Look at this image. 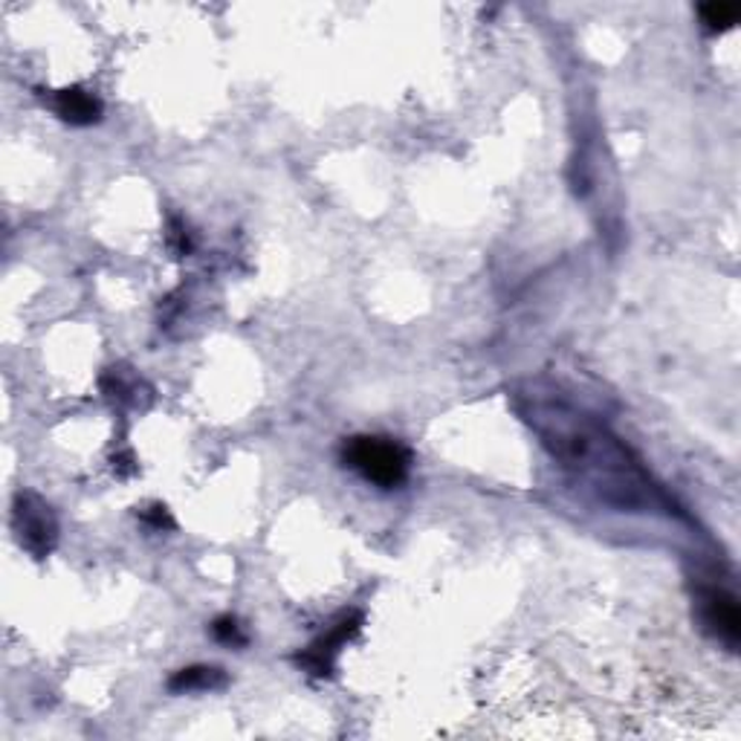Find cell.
Masks as SVG:
<instances>
[{
    "label": "cell",
    "instance_id": "3",
    "mask_svg": "<svg viewBox=\"0 0 741 741\" xmlns=\"http://www.w3.org/2000/svg\"><path fill=\"white\" fill-rule=\"evenodd\" d=\"M12 530L17 536V544L35 560L50 556L55 542H59V522L55 513L38 492L21 490L12 501Z\"/></svg>",
    "mask_w": 741,
    "mask_h": 741
},
{
    "label": "cell",
    "instance_id": "8",
    "mask_svg": "<svg viewBox=\"0 0 741 741\" xmlns=\"http://www.w3.org/2000/svg\"><path fill=\"white\" fill-rule=\"evenodd\" d=\"M701 21L709 33H725L739 21V7L736 3H707V7H701Z\"/></svg>",
    "mask_w": 741,
    "mask_h": 741
},
{
    "label": "cell",
    "instance_id": "11",
    "mask_svg": "<svg viewBox=\"0 0 741 741\" xmlns=\"http://www.w3.org/2000/svg\"><path fill=\"white\" fill-rule=\"evenodd\" d=\"M168 243H172V250L177 252V255H186V252L191 250L189 235H186V229H183L180 224H172V229H168Z\"/></svg>",
    "mask_w": 741,
    "mask_h": 741
},
{
    "label": "cell",
    "instance_id": "2",
    "mask_svg": "<svg viewBox=\"0 0 741 741\" xmlns=\"http://www.w3.org/2000/svg\"><path fill=\"white\" fill-rule=\"evenodd\" d=\"M346 466L356 469L368 483H377L382 490H394L409 478L412 469V452L391 438L377 435H360L342 447Z\"/></svg>",
    "mask_w": 741,
    "mask_h": 741
},
{
    "label": "cell",
    "instance_id": "4",
    "mask_svg": "<svg viewBox=\"0 0 741 741\" xmlns=\"http://www.w3.org/2000/svg\"><path fill=\"white\" fill-rule=\"evenodd\" d=\"M360 626H363V614L360 612L342 614V617H339L319 640H313L311 646L304 649L296 661H299V666H302L304 673L325 678V675L334 673V661H337L339 649L354 638L356 631H360Z\"/></svg>",
    "mask_w": 741,
    "mask_h": 741
},
{
    "label": "cell",
    "instance_id": "9",
    "mask_svg": "<svg viewBox=\"0 0 741 741\" xmlns=\"http://www.w3.org/2000/svg\"><path fill=\"white\" fill-rule=\"evenodd\" d=\"M212 635L226 646H247V635H243L235 617H217L215 626H212Z\"/></svg>",
    "mask_w": 741,
    "mask_h": 741
},
{
    "label": "cell",
    "instance_id": "10",
    "mask_svg": "<svg viewBox=\"0 0 741 741\" xmlns=\"http://www.w3.org/2000/svg\"><path fill=\"white\" fill-rule=\"evenodd\" d=\"M142 522H148V525L154 527V530H163V527H174L172 516H168V510L163 507V504H154L151 510H146L142 513Z\"/></svg>",
    "mask_w": 741,
    "mask_h": 741
},
{
    "label": "cell",
    "instance_id": "6",
    "mask_svg": "<svg viewBox=\"0 0 741 741\" xmlns=\"http://www.w3.org/2000/svg\"><path fill=\"white\" fill-rule=\"evenodd\" d=\"M52 111L59 113L64 122H70V125H78V128L102 120V102L93 93L81 90V87H64V90H59L55 99H52Z\"/></svg>",
    "mask_w": 741,
    "mask_h": 741
},
{
    "label": "cell",
    "instance_id": "1",
    "mask_svg": "<svg viewBox=\"0 0 741 741\" xmlns=\"http://www.w3.org/2000/svg\"><path fill=\"white\" fill-rule=\"evenodd\" d=\"M513 405L579 490L620 513H669L673 501L638 457L594 414L577 409L562 391L530 379L513 388Z\"/></svg>",
    "mask_w": 741,
    "mask_h": 741
},
{
    "label": "cell",
    "instance_id": "7",
    "mask_svg": "<svg viewBox=\"0 0 741 741\" xmlns=\"http://www.w3.org/2000/svg\"><path fill=\"white\" fill-rule=\"evenodd\" d=\"M221 687H226V675L215 666H189V669L174 673V678L168 681L172 692H209L221 690Z\"/></svg>",
    "mask_w": 741,
    "mask_h": 741
},
{
    "label": "cell",
    "instance_id": "5",
    "mask_svg": "<svg viewBox=\"0 0 741 741\" xmlns=\"http://www.w3.org/2000/svg\"><path fill=\"white\" fill-rule=\"evenodd\" d=\"M699 603L704 626H707L718 640H725L727 646H736V643H739L741 617L733 596L727 594V591H721V588H704L699 596Z\"/></svg>",
    "mask_w": 741,
    "mask_h": 741
}]
</instances>
